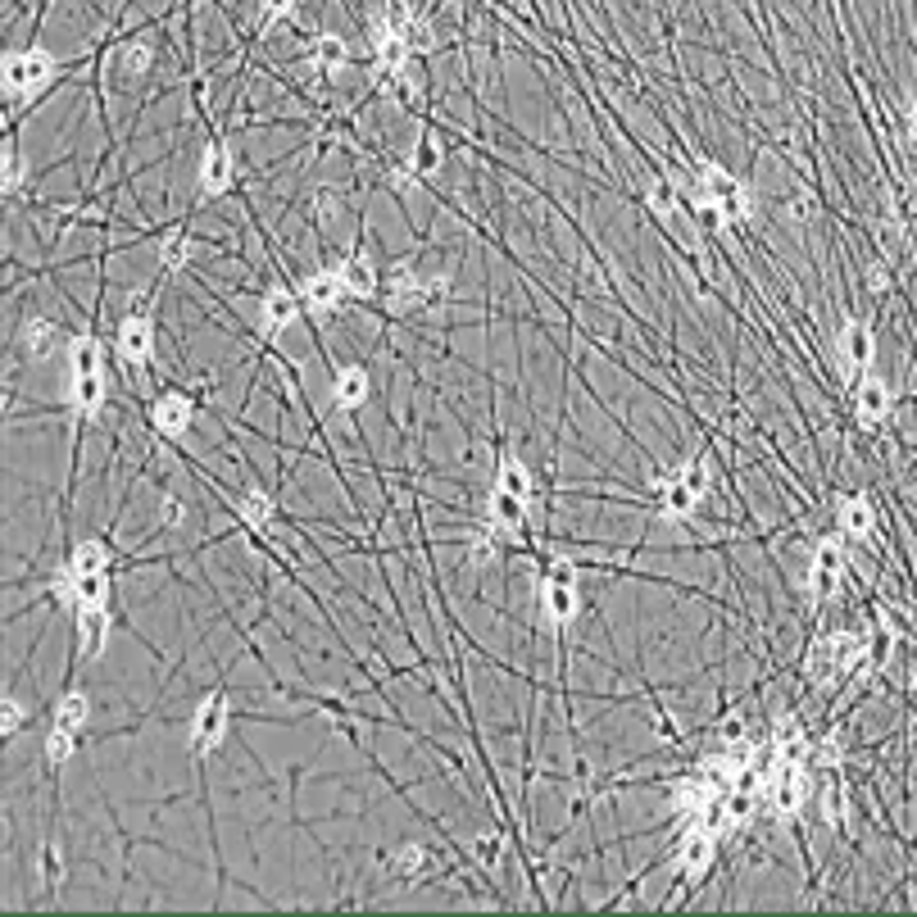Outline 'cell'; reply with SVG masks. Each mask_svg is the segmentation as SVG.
<instances>
[{
    "label": "cell",
    "instance_id": "cell-1",
    "mask_svg": "<svg viewBox=\"0 0 917 917\" xmlns=\"http://www.w3.org/2000/svg\"><path fill=\"white\" fill-rule=\"evenodd\" d=\"M804 804H809V768L795 759H777L768 786H763V809L777 822H790V818H799Z\"/></svg>",
    "mask_w": 917,
    "mask_h": 917
},
{
    "label": "cell",
    "instance_id": "cell-2",
    "mask_svg": "<svg viewBox=\"0 0 917 917\" xmlns=\"http://www.w3.org/2000/svg\"><path fill=\"white\" fill-rule=\"evenodd\" d=\"M55 73H60V60H55L50 50H41V46L14 50V55H5V96L28 100L32 91H41Z\"/></svg>",
    "mask_w": 917,
    "mask_h": 917
},
{
    "label": "cell",
    "instance_id": "cell-3",
    "mask_svg": "<svg viewBox=\"0 0 917 917\" xmlns=\"http://www.w3.org/2000/svg\"><path fill=\"white\" fill-rule=\"evenodd\" d=\"M845 568H849V545L845 536H822L813 545V559H809V600L822 604L840 591L845 582Z\"/></svg>",
    "mask_w": 917,
    "mask_h": 917
},
{
    "label": "cell",
    "instance_id": "cell-4",
    "mask_svg": "<svg viewBox=\"0 0 917 917\" xmlns=\"http://www.w3.org/2000/svg\"><path fill=\"white\" fill-rule=\"evenodd\" d=\"M227 713H232V704H227L223 691H209L205 700H200L196 718H191V754H214L218 745H223L227 736Z\"/></svg>",
    "mask_w": 917,
    "mask_h": 917
},
{
    "label": "cell",
    "instance_id": "cell-5",
    "mask_svg": "<svg viewBox=\"0 0 917 917\" xmlns=\"http://www.w3.org/2000/svg\"><path fill=\"white\" fill-rule=\"evenodd\" d=\"M114 350H119V359L128 368H141L150 355H155V318L128 314L119 323V332H114Z\"/></svg>",
    "mask_w": 917,
    "mask_h": 917
},
{
    "label": "cell",
    "instance_id": "cell-6",
    "mask_svg": "<svg viewBox=\"0 0 917 917\" xmlns=\"http://www.w3.org/2000/svg\"><path fill=\"white\" fill-rule=\"evenodd\" d=\"M650 486H654V509H659V518H668V523H686V518L700 509V495L681 482L677 473H672V477L654 473Z\"/></svg>",
    "mask_w": 917,
    "mask_h": 917
},
{
    "label": "cell",
    "instance_id": "cell-7",
    "mask_svg": "<svg viewBox=\"0 0 917 917\" xmlns=\"http://www.w3.org/2000/svg\"><path fill=\"white\" fill-rule=\"evenodd\" d=\"M146 418L159 436H182L191 427V418H196V405H191V395H182V391H164V395L150 400Z\"/></svg>",
    "mask_w": 917,
    "mask_h": 917
},
{
    "label": "cell",
    "instance_id": "cell-8",
    "mask_svg": "<svg viewBox=\"0 0 917 917\" xmlns=\"http://www.w3.org/2000/svg\"><path fill=\"white\" fill-rule=\"evenodd\" d=\"M346 300H350V291H346V282H341L336 268H323V273L305 277V286H300V305H305L309 314H336Z\"/></svg>",
    "mask_w": 917,
    "mask_h": 917
},
{
    "label": "cell",
    "instance_id": "cell-9",
    "mask_svg": "<svg viewBox=\"0 0 917 917\" xmlns=\"http://www.w3.org/2000/svg\"><path fill=\"white\" fill-rule=\"evenodd\" d=\"M382 300H386L391 314H414V309H423V277H418L409 264H395L391 273L382 277Z\"/></svg>",
    "mask_w": 917,
    "mask_h": 917
},
{
    "label": "cell",
    "instance_id": "cell-10",
    "mask_svg": "<svg viewBox=\"0 0 917 917\" xmlns=\"http://www.w3.org/2000/svg\"><path fill=\"white\" fill-rule=\"evenodd\" d=\"M836 359H840V373H858V368H868L877 359V336L872 327L863 323H845L836 332Z\"/></svg>",
    "mask_w": 917,
    "mask_h": 917
},
{
    "label": "cell",
    "instance_id": "cell-11",
    "mask_svg": "<svg viewBox=\"0 0 917 917\" xmlns=\"http://www.w3.org/2000/svg\"><path fill=\"white\" fill-rule=\"evenodd\" d=\"M232 178H237V159H232V150H227L223 141L205 146V155H200V191H205V200L227 196Z\"/></svg>",
    "mask_w": 917,
    "mask_h": 917
},
{
    "label": "cell",
    "instance_id": "cell-12",
    "mask_svg": "<svg viewBox=\"0 0 917 917\" xmlns=\"http://www.w3.org/2000/svg\"><path fill=\"white\" fill-rule=\"evenodd\" d=\"M854 414L863 427H881L890 414H895V391H890V382H881V377H863V386L854 391Z\"/></svg>",
    "mask_w": 917,
    "mask_h": 917
},
{
    "label": "cell",
    "instance_id": "cell-13",
    "mask_svg": "<svg viewBox=\"0 0 917 917\" xmlns=\"http://www.w3.org/2000/svg\"><path fill=\"white\" fill-rule=\"evenodd\" d=\"M69 409L73 423H96L105 414V373L69 377Z\"/></svg>",
    "mask_w": 917,
    "mask_h": 917
},
{
    "label": "cell",
    "instance_id": "cell-14",
    "mask_svg": "<svg viewBox=\"0 0 917 917\" xmlns=\"http://www.w3.org/2000/svg\"><path fill=\"white\" fill-rule=\"evenodd\" d=\"M296 314H300V296H296V291L273 286V291H264V300H259V332H264V336H282L286 327L296 323Z\"/></svg>",
    "mask_w": 917,
    "mask_h": 917
},
{
    "label": "cell",
    "instance_id": "cell-15",
    "mask_svg": "<svg viewBox=\"0 0 917 917\" xmlns=\"http://www.w3.org/2000/svg\"><path fill=\"white\" fill-rule=\"evenodd\" d=\"M536 604H541V618H550L554 627H568L572 618H577V591H572V582H554V577H541L536 582Z\"/></svg>",
    "mask_w": 917,
    "mask_h": 917
},
{
    "label": "cell",
    "instance_id": "cell-16",
    "mask_svg": "<svg viewBox=\"0 0 917 917\" xmlns=\"http://www.w3.org/2000/svg\"><path fill=\"white\" fill-rule=\"evenodd\" d=\"M368 395H373L368 368L346 364V368H336V373H332V405L341 409V414H355V409H364Z\"/></svg>",
    "mask_w": 917,
    "mask_h": 917
},
{
    "label": "cell",
    "instance_id": "cell-17",
    "mask_svg": "<svg viewBox=\"0 0 917 917\" xmlns=\"http://www.w3.org/2000/svg\"><path fill=\"white\" fill-rule=\"evenodd\" d=\"M336 273H341V282H346L350 300L382 296V273L373 268V259H368V255H346L341 264H336Z\"/></svg>",
    "mask_w": 917,
    "mask_h": 917
},
{
    "label": "cell",
    "instance_id": "cell-18",
    "mask_svg": "<svg viewBox=\"0 0 917 917\" xmlns=\"http://www.w3.org/2000/svg\"><path fill=\"white\" fill-rule=\"evenodd\" d=\"M73 622H78V645L87 659H100L105 650V636H109V609L105 604H78L73 609Z\"/></svg>",
    "mask_w": 917,
    "mask_h": 917
},
{
    "label": "cell",
    "instance_id": "cell-19",
    "mask_svg": "<svg viewBox=\"0 0 917 917\" xmlns=\"http://www.w3.org/2000/svg\"><path fill=\"white\" fill-rule=\"evenodd\" d=\"M681 872L691 881H700L704 872L713 868V858H718V836H704V831H686L681 836Z\"/></svg>",
    "mask_w": 917,
    "mask_h": 917
},
{
    "label": "cell",
    "instance_id": "cell-20",
    "mask_svg": "<svg viewBox=\"0 0 917 917\" xmlns=\"http://www.w3.org/2000/svg\"><path fill=\"white\" fill-rule=\"evenodd\" d=\"M836 527H840V536H872L877 509H872L868 495H845V500L836 504Z\"/></svg>",
    "mask_w": 917,
    "mask_h": 917
},
{
    "label": "cell",
    "instance_id": "cell-21",
    "mask_svg": "<svg viewBox=\"0 0 917 917\" xmlns=\"http://www.w3.org/2000/svg\"><path fill=\"white\" fill-rule=\"evenodd\" d=\"M822 650H827L831 672H836V681H840L845 672H854L858 663H863V654H868V641H863L858 632H836V636H827V641H822Z\"/></svg>",
    "mask_w": 917,
    "mask_h": 917
},
{
    "label": "cell",
    "instance_id": "cell-22",
    "mask_svg": "<svg viewBox=\"0 0 917 917\" xmlns=\"http://www.w3.org/2000/svg\"><path fill=\"white\" fill-rule=\"evenodd\" d=\"M60 346H69L60 323H50V318H28V323H23V350H28L32 359H50Z\"/></svg>",
    "mask_w": 917,
    "mask_h": 917
},
{
    "label": "cell",
    "instance_id": "cell-23",
    "mask_svg": "<svg viewBox=\"0 0 917 917\" xmlns=\"http://www.w3.org/2000/svg\"><path fill=\"white\" fill-rule=\"evenodd\" d=\"M523 523H527V500H518V495H509V491H500V486H495V491H491V527L518 536V532H523Z\"/></svg>",
    "mask_w": 917,
    "mask_h": 917
},
{
    "label": "cell",
    "instance_id": "cell-24",
    "mask_svg": "<svg viewBox=\"0 0 917 917\" xmlns=\"http://www.w3.org/2000/svg\"><path fill=\"white\" fill-rule=\"evenodd\" d=\"M237 513H241V523H246L250 532L264 536L268 527H273V518H277V504H273V495H264V491H246L237 500Z\"/></svg>",
    "mask_w": 917,
    "mask_h": 917
},
{
    "label": "cell",
    "instance_id": "cell-25",
    "mask_svg": "<svg viewBox=\"0 0 917 917\" xmlns=\"http://www.w3.org/2000/svg\"><path fill=\"white\" fill-rule=\"evenodd\" d=\"M64 568L73 572V577H100V572H109V545L105 541H82L73 545L69 563Z\"/></svg>",
    "mask_w": 917,
    "mask_h": 917
},
{
    "label": "cell",
    "instance_id": "cell-26",
    "mask_svg": "<svg viewBox=\"0 0 917 917\" xmlns=\"http://www.w3.org/2000/svg\"><path fill=\"white\" fill-rule=\"evenodd\" d=\"M309 60H314V69H323V73H341L350 64V46L336 37V32H318Z\"/></svg>",
    "mask_w": 917,
    "mask_h": 917
},
{
    "label": "cell",
    "instance_id": "cell-27",
    "mask_svg": "<svg viewBox=\"0 0 917 917\" xmlns=\"http://www.w3.org/2000/svg\"><path fill=\"white\" fill-rule=\"evenodd\" d=\"M695 182H700V191L709 200H727V196H736L745 182H736V173H727L722 164H713V159H704L700 168H695Z\"/></svg>",
    "mask_w": 917,
    "mask_h": 917
},
{
    "label": "cell",
    "instance_id": "cell-28",
    "mask_svg": "<svg viewBox=\"0 0 917 917\" xmlns=\"http://www.w3.org/2000/svg\"><path fill=\"white\" fill-rule=\"evenodd\" d=\"M109 64H114V73H123V78H141V73H150V64H155V50H150L146 41H123Z\"/></svg>",
    "mask_w": 917,
    "mask_h": 917
},
{
    "label": "cell",
    "instance_id": "cell-29",
    "mask_svg": "<svg viewBox=\"0 0 917 917\" xmlns=\"http://www.w3.org/2000/svg\"><path fill=\"white\" fill-rule=\"evenodd\" d=\"M64 355H69V377H82V373H100V341L96 336H69V346H64Z\"/></svg>",
    "mask_w": 917,
    "mask_h": 917
},
{
    "label": "cell",
    "instance_id": "cell-30",
    "mask_svg": "<svg viewBox=\"0 0 917 917\" xmlns=\"http://www.w3.org/2000/svg\"><path fill=\"white\" fill-rule=\"evenodd\" d=\"M722 786H713L709 777H691V781H681L677 790H672V799H677V813L681 818H691V813H700L704 804H709L713 795H718Z\"/></svg>",
    "mask_w": 917,
    "mask_h": 917
},
{
    "label": "cell",
    "instance_id": "cell-31",
    "mask_svg": "<svg viewBox=\"0 0 917 917\" xmlns=\"http://www.w3.org/2000/svg\"><path fill=\"white\" fill-rule=\"evenodd\" d=\"M495 486L509 495H518V500H532V473H527L523 459H513V454H504L500 459V473H495Z\"/></svg>",
    "mask_w": 917,
    "mask_h": 917
},
{
    "label": "cell",
    "instance_id": "cell-32",
    "mask_svg": "<svg viewBox=\"0 0 917 917\" xmlns=\"http://www.w3.org/2000/svg\"><path fill=\"white\" fill-rule=\"evenodd\" d=\"M87 718H91V700H87L82 691H69L60 704H55V727L73 731V736H78V731L87 727Z\"/></svg>",
    "mask_w": 917,
    "mask_h": 917
},
{
    "label": "cell",
    "instance_id": "cell-33",
    "mask_svg": "<svg viewBox=\"0 0 917 917\" xmlns=\"http://www.w3.org/2000/svg\"><path fill=\"white\" fill-rule=\"evenodd\" d=\"M386 868H391L395 877H418V872L427 868V849L414 845V840H405V845L391 849V863H386Z\"/></svg>",
    "mask_w": 917,
    "mask_h": 917
},
{
    "label": "cell",
    "instance_id": "cell-34",
    "mask_svg": "<svg viewBox=\"0 0 917 917\" xmlns=\"http://www.w3.org/2000/svg\"><path fill=\"white\" fill-rule=\"evenodd\" d=\"M400 37H405L409 55H427V50L436 46L432 23H427V19H418V14H409V10H405V19H400Z\"/></svg>",
    "mask_w": 917,
    "mask_h": 917
},
{
    "label": "cell",
    "instance_id": "cell-35",
    "mask_svg": "<svg viewBox=\"0 0 917 917\" xmlns=\"http://www.w3.org/2000/svg\"><path fill=\"white\" fill-rule=\"evenodd\" d=\"M645 205H650L659 218H672L681 209L677 205V182H672V178H654L650 187H645Z\"/></svg>",
    "mask_w": 917,
    "mask_h": 917
},
{
    "label": "cell",
    "instance_id": "cell-36",
    "mask_svg": "<svg viewBox=\"0 0 917 917\" xmlns=\"http://www.w3.org/2000/svg\"><path fill=\"white\" fill-rule=\"evenodd\" d=\"M441 164H445V146L432 137V132H423V137H418V146H414V164H409V168H414L418 178H427V173H436Z\"/></svg>",
    "mask_w": 917,
    "mask_h": 917
},
{
    "label": "cell",
    "instance_id": "cell-37",
    "mask_svg": "<svg viewBox=\"0 0 917 917\" xmlns=\"http://www.w3.org/2000/svg\"><path fill=\"white\" fill-rule=\"evenodd\" d=\"M23 178H28V159H23V150L19 146H5V159H0V187H5V196H10V191H19Z\"/></svg>",
    "mask_w": 917,
    "mask_h": 917
},
{
    "label": "cell",
    "instance_id": "cell-38",
    "mask_svg": "<svg viewBox=\"0 0 917 917\" xmlns=\"http://www.w3.org/2000/svg\"><path fill=\"white\" fill-rule=\"evenodd\" d=\"M73 750H78V736L64 731V727H50V736H46V763L50 768H64V763L73 759Z\"/></svg>",
    "mask_w": 917,
    "mask_h": 917
},
{
    "label": "cell",
    "instance_id": "cell-39",
    "mask_svg": "<svg viewBox=\"0 0 917 917\" xmlns=\"http://www.w3.org/2000/svg\"><path fill=\"white\" fill-rule=\"evenodd\" d=\"M187 255H191V237H187V232H182V227H178V232H168L164 246H159V264H164L168 273H178V268L187 264Z\"/></svg>",
    "mask_w": 917,
    "mask_h": 917
},
{
    "label": "cell",
    "instance_id": "cell-40",
    "mask_svg": "<svg viewBox=\"0 0 917 917\" xmlns=\"http://www.w3.org/2000/svg\"><path fill=\"white\" fill-rule=\"evenodd\" d=\"M677 477H681L686 486H691V491L700 495V500L709 495V482H713V477H709V459H686V464L677 468Z\"/></svg>",
    "mask_w": 917,
    "mask_h": 917
},
{
    "label": "cell",
    "instance_id": "cell-41",
    "mask_svg": "<svg viewBox=\"0 0 917 917\" xmlns=\"http://www.w3.org/2000/svg\"><path fill=\"white\" fill-rule=\"evenodd\" d=\"M23 722H28V709H23L19 700H5V704H0V731H5V740L19 736Z\"/></svg>",
    "mask_w": 917,
    "mask_h": 917
},
{
    "label": "cell",
    "instance_id": "cell-42",
    "mask_svg": "<svg viewBox=\"0 0 917 917\" xmlns=\"http://www.w3.org/2000/svg\"><path fill=\"white\" fill-rule=\"evenodd\" d=\"M291 10H296V0H259L255 23H259V28H273V23H277V19H286Z\"/></svg>",
    "mask_w": 917,
    "mask_h": 917
},
{
    "label": "cell",
    "instance_id": "cell-43",
    "mask_svg": "<svg viewBox=\"0 0 917 917\" xmlns=\"http://www.w3.org/2000/svg\"><path fill=\"white\" fill-rule=\"evenodd\" d=\"M813 214H818V209H813V200H809V196H790L786 205H781V218H786L790 227H804Z\"/></svg>",
    "mask_w": 917,
    "mask_h": 917
},
{
    "label": "cell",
    "instance_id": "cell-44",
    "mask_svg": "<svg viewBox=\"0 0 917 917\" xmlns=\"http://www.w3.org/2000/svg\"><path fill=\"white\" fill-rule=\"evenodd\" d=\"M445 296H450V277H445V273L423 277V309H427V305H441Z\"/></svg>",
    "mask_w": 917,
    "mask_h": 917
},
{
    "label": "cell",
    "instance_id": "cell-45",
    "mask_svg": "<svg viewBox=\"0 0 917 917\" xmlns=\"http://www.w3.org/2000/svg\"><path fill=\"white\" fill-rule=\"evenodd\" d=\"M182 518H187L182 500L178 495H164V504H159V527H182Z\"/></svg>",
    "mask_w": 917,
    "mask_h": 917
},
{
    "label": "cell",
    "instance_id": "cell-46",
    "mask_svg": "<svg viewBox=\"0 0 917 917\" xmlns=\"http://www.w3.org/2000/svg\"><path fill=\"white\" fill-rule=\"evenodd\" d=\"M840 799H845V795H840L836 786L822 790V818H827L831 827H840V818H845V804H840Z\"/></svg>",
    "mask_w": 917,
    "mask_h": 917
},
{
    "label": "cell",
    "instance_id": "cell-47",
    "mask_svg": "<svg viewBox=\"0 0 917 917\" xmlns=\"http://www.w3.org/2000/svg\"><path fill=\"white\" fill-rule=\"evenodd\" d=\"M863 277H868V291H877V296L881 291H890V282H895V277H890V264H881V259L877 264H868V273Z\"/></svg>",
    "mask_w": 917,
    "mask_h": 917
},
{
    "label": "cell",
    "instance_id": "cell-48",
    "mask_svg": "<svg viewBox=\"0 0 917 917\" xmlns=\"http://www.w3.org/2000/svg\"><path fill=\"white\" fill-rule=\"evenodd\" d=\"M473 854H477V863H482V868H495V858H500V836H482L473 845Z\"/></svg>",
    "mask_w": 917,
    "mask_h": 917
},
{
    "label": "cell",
    "instance_id": "cell-49",
    "mask_svg": "<svg viewBox=\"0 0 917 917\" xmlns=\"http://www.w3.org/2000/svg\"><path fill=\"white\" fill-rule=\"evenodd\" d=\"M491 559H495V541H491V536H482V541L468 550V563H473V568H486Z\"/></svg>",
    "mask_w": 917,
    "mask_h": 917
},
{
    "label": "cell",
    "instance_id": "cell-50",
    "mask_svg": "<svg viewBox=\"0 0 917 917\" xmlns=\"http://www.w3.org/2000/svg\"><path fill=\"white\" fill-rule=\"evenodd\" d=\"M414 178H418L414 168H395V173H391V191H409V187H414Z\"/></svg>",
    "mask_w": 917,
    "mask_h": 917
},
{
    "label": "cell",
    "instance_id": "cell-51",
    "mask_svg": "<svg viewBox=\"0 0 917 917\" xmlns=\"http://www.w3.org/2000/svg\"><path fill=\"white\" fill-rule=\"evenodd\" d=\"M904 128H908V141H913V146H917V100H913V105H908V123H904Z\"/></svg>",
    "mask_w": 917,
    "mask_h": 917
},
{
    "label": "cell",
    "instance_id": "cell-52",
    "mask_svg": "<svg viewBox=\"0 0 917 917\" xmlns=\"http://www.w3.org/2000/svg\"><path fill=\"white\" fill-rule=\"evenodd\" d=\"M913 899H917V895H913Z\"/></svg>",
    "mask_w": 917,
    "mask_h": 917
}]
</instances>
